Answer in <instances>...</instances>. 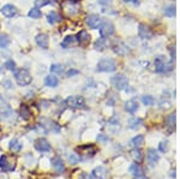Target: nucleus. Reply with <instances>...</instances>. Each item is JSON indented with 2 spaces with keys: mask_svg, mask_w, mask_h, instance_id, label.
<instances>
[{
  "mask_svg": "<svg viewBox=\"0 0 180 179\" xmlns=\"http://www.w3.org/2000/svg\"><path fill=\"white\" fill-rule=\"evenodd\" d=\"M155 71L157 73H167L173 70L172 62H169L164 55H158L155 58Z\"/></svg>",
  "mask_w": 180,
  "mask_h": 179,
  "instance_id": "f257e3e1",
  "label": "nucleus"
},
{
  "mask_svg": "<svg viewBox=\"0 0 180 179\" xmlns=\"http://www.w3.org/2000/svg\"><path fill=\"white\" fill-rule=\"evenodd\" d=\"M100 34L102 37H108L114 34V25L110 22H102L100 27Z\"/></svg>",
  "mask_w": 180,
  "mask_h": 179,
  "instance_id": "6e6552de",
  "label": "nucleus"
},
{
  "mask_svg": "<svg viewBox=\"0 0 180 179\" xmlns=\"http://www.w3.org/2000/svg\"><path fill=\"white\" fill-rule=\"evenodd\" d=\"M113 51H114V53H117L118 55H126L130 53V48L126 46L124 42H117V43H114Z\"/></svg>",
  "mask_w": 180,
  "mask_h": 179,
  "instance_id": "ddd939ff",
  "label": "nucleus"
},
{
  "mask_svg": "<svg viewBox=\"0 0 180 179\" xmlns=\"http://www.w3.org/2000/svg\"><path fill=\"white\" fill-rule=\"evenodd\" d=\"M5 67L10 71H15L16 70V62L10 59V60H7V62H5Z\"/></svg>",
  "mask_w": 180,
  "mask_h": 179,
  "instance_id": "f704fd0d",
  "label": "nucleus"
},
{
  "mask_svg": "<svg viewBox=\"0 0 180 179\" xmlns=\"http://www.w3.org/2000/svg\"><path fill=\"white\" fill-rule=\"evenodd\" d=\"M80 179H93V177H91L90 174H88V173H83V174L80 176Z\"/></svg>",
  "mask_w": 180,
  "mask_h": 179,
  "instance_id": "37998d69",
  "label": "nucleus"
},
{
  "mask_svg": "<svg viewBox=\"0 0 180 179\" xmlns=\"http://www.w3.org/2000/svg\"><path fill=\"white\" fill-rule=\"evenodd\" d=\"M158 159H160V156H158L156 150H155V149H149L148 154H147V160H148L149 165H150V166H154V165L158 161Z\"/></svg>",
  "mask_w": 180,
  "mask_h": 179,
  "instance_id": "f3484780",
  "label": "nucleus"
},
{
  "mask_svg": "<svg viewBox=\"0 0 180 179\" xmlns=\"http://www.w3.org/2000/svg\"><path fill=\"white\" fill-rule=\"evenodd\" d=\"M142 124H143V120H142L141 118H132V119L129 120V126H130V129H132V130L138 129Z\"/></svg>",
  "mask_w": 180,
  "mask_h": 179,
  "instance_id": "a878e982",
  "label": "nucleus"
},
{
  "mask_svg": "<svg viewBox=\"0 0 180 179\" xmlns=\"http://www.w3.org/2000/svg\"><path fill=\"white\" fill-rule=\"evenodd\" d=\"M52 166H53L58 172H64V170H65L63 160H61L60 157H54V159H52Z\"/></svg>",
  "mask_w": 180,
  "mask_h": 179,
  "instance_id": "4be33fe9",
  "label": "nucleus"
},
{
  "mask_svg": "<svg viewBox=\"0 0 180 179\" xmlns=\"http://www.w3.org/2000/svg\"><path fill=\"white\" fill-rule=\"evenodd\" d=\"M142 102H143V105H145V106H151V105H154V97L153 96H150V95H144V96H142Z\"/></svg>",
  "mask_w": 180,
  "mask_h": 179,
  "instance_id": "72a5a7b5",
  "label": "nucleus"
},
{
  "mask_svg": "<svg viewBox=\"0 0 180 179\" xmlns=\"http://www.w3.org/2000/svg\"><path fill=\"white\" fill-rule=\"evenodd\" d=\"M93 176L99 179H107L108 178V171L103 166H99V167H95L93 170Z\"/></svg>",
  "mask_w": 180,
  "mask_h": 179,
  "instance_id": "dca6fc26",
  "label": "nucleus"
},
{
  "mask_svg": "<svg viewBox=\"0 0 180 179\" xmlns=\"http://www.w3.org/2000/svg\"><path fill=\"white\" fill-rule=\"evenodd\" d=\"M2 105H4V100H2V97H1V96H0V107H1V106H2Z\"/></svg>",
  "mask_w": 180,
  "mask_h": 179,
  "instance_id": "a18cd8bd",
  "label": "nucleus"
},
{
  "mask_svg": "<svg viewBox=\"0 0 180 179\" xmlns=\"http://www.w3.org/2000/svg\"><path fill=\"white\" fill-rule=\"evenodd\" d=\"M48 4V0H35V5H36V7H42V6H45V5H47Z\"/></svg>",
  "mask_w": 180,
  "mask_h": 179,
  "instance_id": "e433bc0d",
  "label": "nucleus"
},
{
  "mask_svg": "<svg viewBox=\"0 0 180 179\" xmlns=\"http://www.w3.org/2000/svg\"><path fill=\"white\" fill-rule=\"evenodd\" d=\"M19 113H21V117L23 118V119H29V118L32 117L30 109H29V107H27L25 105H22V107L19 109Z\"/></svg>",
  "mask_w": 180,
  "mask_h": 179,
  "instance_id": "bb28decb",
  "label": "nucleus"
},
{
  "mask_svg": "<svg viewBox=\"0 0 180 179\" xmlns=\"http://www.w3.org/2000/svg\"><path fill=\"white\" fill-rule=\"evenodd\" d=\"M45 84H46V87H49V88H55L59 84V79L53 75H49L45 78Z\"/></svg>",
  "mask_w": 180,
  "mask_h": 179,
  "instance_id": "412c9836",
  "label": "nucleus"
},
{
  "mask_svg": "<svg viewBox=\"0 0 180 179\" xmlns=\"http://www.w3.org/2000/svg\"><path fill=\"white\" fill-rule=\"evenodd\" d=\"M129 171L131 172L132 176L133 177H136V178H141V177H143V171H142L141 166L138 164H132L130 166Z\"/></svg>",
  "mask_w": 180,
  "mask_h": 179,
  "instance_id": "6ab92c4d",
  "label": "nucleus"
},
{
  "mask_svg": "<svg viewBox=\"0 0 180 179\" xmlns=\"http://www.w3.org/2000/svg\"><path fill=\"white\" fill-rule=\"evenodd\" d=\"M69 160H70L71 164H77L79 161V156L77 155V154H71V155L69 156Z\"/></svg>",
  "mask_w": 180,
  "mask_h": 179,
  "instance_id": "c9c22d12",
  "label": "nucleus"
},
{
  "mask_svg": "<svg viewBox=\"0 0 180 179\" xmlns=\"http://www.w3.org/2000/svg\"><path fill=\"white\" fill-rule=\"evenodd\" d=\"M77 42H78L79 45H82V46H85V45H88L89 42H90V39H91V36H90V34L86 30H80L77 34Z\"/></svg>",
  "mask_w": 180,
  "mask_h": 179,
  "instance_id": "f8f14e48",
  "label": "nucleus"
},
{
  "mask_svg": "<svg viewBox=\"0 0 180 179\" xmlns=\"http://www.w3.org/2000/svg\"><path fill=\"white\" fill-rule=\"evenodd\" d=\"M51 72L53 73H58V75H61L64 72V66L60 65V64H53L51 66Z\"/></svg>",
  "mask_w": 180,
  "mask_h": 179,
  "instance_id": "473e14b6",
  "label": "nucleus"
},
{
  "mask_svg": "<svg viewBox=\"0 0 180 179\" xmlns=\"http://www.w3.org/2000/svg\"><path fill=\"white\" fill-rule=\"evenodd\" d=\"M0 168L1 171L4 172H12L15 171L16 168V164L15 162H8L7 161V156L6 155H1L0 156Z\"/></svg>",
  "mask_w": 180,
  "mask_h": 179,
  "instance_id": "1a4fd4ad",
  "label": "nucleus"
},
{
  "mask_svg": "<svg viewBox=\"0 0 180 179\" xmlns=\"http://www.w3.org/2000/svg\"><path fill=\"white\" fill-rule=\"evenodd\" d=\"M56 1H59V0H48V2H56Z\"/></svg>",
  "mask_w": 180,
  "mask_h": 179,
  "instance_id": "49530a36",
  "label": "nucleus"
},
{
  "mask_svg": "<svg viewBox=\"0 0 180 179\" xmlns=\"http://www.w3.org/2000/svg\"><path fill=\"white\" fill-rule=\"evenodd\" d=\"M99 2L102 4V5H108V4L112 2V0H99Z\"/></svg>",
  "mask_w": 180,
  "mask_h": 179,
  "instance_id": "c03bdc74",
  "label": "nucleus"
},
{
  "mask_svg": "<svg viewBox=\"0 0 180 179\" xmlns=\"http://www.w3.org/2000/svg\"><path fill=\"white\" fill-rule=\"evenodd\" d=\"M138 101L136 100V99H132V100H129V101L125 103V109L129 112V113H131V114H133V113H136L137 111H138Z\"/></svg>",
  "mask_w": 180,
  "mask_h": 179,
  "instance_id": "a211bd4d",
  "label": "nucleus"
},
{
  "mask_svg": "<svg viewBox=\"0 0 180 179\" xmlns=\"http://www.w3.org/2000/svg\"><path fill=\"white\" fill-rule=\"evenodd\" d=\"M15 79L18 86H28L32 83V75L25 69H19L15 72Z\"/></svg>",
  "mask_w": 180,
  "mask_h": 179,
  "instance_id": "20e7f679",
  "label": "nucleus"
},
{
  "mask_svg": "<svg viewBox=\"0 0 180 179\" xmlns=\"http://www.w3.org/2000/svg\"><path fill=\"white\" fill-rule=\"evenodd\" d=\"M99 72H113L117 70V62L114 59L110 58H105L101 59L97 64V69Z\"/></svg>",
  "mask_w": 180,
  "mask_h": 179,
  "instance_id": "7ed1b4c3",
  "label": "nucleus"
},
{
  "mask_svg": "<svg viewBox=\"0 0 180 179\" xmlns=\"http://www.w3.org/2000/svg\"><path fill=\"white\" fill-rule=\"evenodd\" d=\"M61 8L63 11L67 16H75L77 15L80 10L78 1H75V0H64L61 2Z\"/></svg>",
  "mask_w": 180,
  "mask_h": 179,
  "instance_id": "f03ea898",
  "label": "nucleus"
},
{
  "mask_svg": "<svg viewBox=\"0 0 180 179\" xmlns=\"http://www.w3.org/2000/svg\"><path fill=\"white\" fill-rule=\"evenodd\" d=\"M138 35H139L141 39L149 40V39H151L153 32H151V29L149 28L147 24L141 23L139 25H138Z\"/></svg>",
  "mask_w": 180,
  "mask_h": 179,
  "instance_id": "9b49d317",
  "label": "nucleus"
},
{
  "mask_svg": "<svg viewBox=\"0 0 180 179\" xmlns=\"http://www.w3.org/2000/svg\"><path fill=\"white\" fill-rule=\"evenodd\" d=\"M163 13L166 17H174L175 16V6L174 5H168L163 8Z\"/></svg>",
  "mask_w": 180,
  "mask_h": 179,
  "instance_id": "c756f323",
  "label": "nucleus"
},
{
  "mask_svg": "<svg viewBox=\"0 0 180 179\" xmlns=\"http://www.w3.org/2000/svg\"><path fill=\"white\" fill-rule=\"evenodd\" d=\"M35 41H36L37 46L41 47V48H43V49H47V48H48V45H49V39H48L47 34H39V35H36Z\"/></svg>",
  "mask_w": 180,
  "mask_h": 179,
  "instance_id": "2eb2a0df",
  "label": "nucleus"
},
{
  "mask_svg": "<svg viewBox=\"0 0 180 179\" xmlns=\"http://www.w3.org/2000/svg\"><path fill=\"white\" fill-rule=\"evenodd\" d=\"M113 87H115L118 90H126L129 88V79L124 75H115L110 79Z\"/></svg>",
  "mask_w": 180,
  "mask_h": 179,
  "instance_id": "39448f33",
  "label": "nucleus"
},
{
  "mask_svg": "<svg viewBox=\"0 0 180 179\" xmlns=\"http://www.w3.org/2000/svg\"><path fill=\"white\" fill-rule=\"evenodd\" d=\"M125 2H127V4H132V5H134V6H137V5H139V0H124Z\"/></svg>",
  "mask_w": 180,
  "mask_h": 179,
  "instance_id": "79ce46f5",
  "label": "nucleus"
},
{
  "mask_svg": "<svg viewBox=\"0 0 180 179\" xmlns=\"http://www.w3.org/2000/svg\"><path fill=\"white\" fill-rule=\"evenodd\" d=\"M47 21L49 24L59 23L61 21V16L59 15L58 12H55V11H52V12H49L47 15Z\"/></svg>",
  "mask_w": 180,
  "mask_h": 179,
  "instance_id": "aec40b11",
  "label": "nucleus"
},
{
  "mask_svg": "<svg viewBox=\"0 0 180 179\" xmlns=\"http://www.w3.org/2000/svg\"><path fill=\"white\" fill-rule=\"evenodd\" d=\"M102 18L100 17L99 15H89L86 17L85 19V23L86 25L90 28V29H97V28H100L102 24Z\"/></svg>",
  "mask_w": 180,
  "mask_h": 179,
  "instance_id": "0eeeda50",
  "label": "nucleus"
},
{
  "mask_svg": "<svg viewBox=\"0 0 180 179\" xmlns=\"http://www.w3.org/2000/svg\"><path fill=\"white\" fill-rule=\"evenodd\" d=\"M138 179H144V178H142V177H141V178H138Z\"/></svg>",
  "mask_w": 180,
  "mask_h": 179,
  "instance_id": "09e8293b",
  "label": "nucleus"
},
{
  "mask_svg": "<svg viewBox=\"0 0 180 179\" xmlns=\"http://www.w3.org/2000/svg\"><path fill=\"white\" fill-rule=\"evenodd\" d=\"M76 42H77V37L73 36V35H70V36H67V37L61 42V46H63L64 48H66V47H69L70 45H73V43H76Z\"/></svg>",
  "mask_w": 180,
  "mask_h": 179,
  "instance_id": "cd10ccee",
  "label": "nucleus"
},
{
  "mask_svg": "<svg viewBox=\"0 0 180 179\" xmlns=\"http://www.w3.org/2000/svg\"><path fill=\"white\" fill-rule=\"evenodd\" d=\"M1 70H2V65L0 64V73H1Z\"/></svg>",
  "mask_w": 180,
  "mask_h": 179,
  "instance_id": "de8ad7c7",
  "label": "nucleus"
},
{
  "mask_svg": "<svg viewBox=\"0 0 180 179\" xmlns=\"http://www.w3.org/2000/svg\"><path fill=\"white\" fill-rule=\"evenodd\" d=\"M167 148H168V147H167V142H161V143L158 144V150L162 152V153H164V152L167 150Z\"/></svg>",
  "mask_w": 180,
  "mask_h": 179,
  "instance_id": "4c0bfd02",
  "label": "nucleus"
},
{
  "mask_svg": "<svg viewBox=\"0 0 180 179\" xmlns=\"http://www.w3.org/2000/svg\"><path fill=\"white\" fill-rule=\"evenodd\" d=\"M166 125L169 129V131L172 132L175 127V113H171L168 117L166 118Z\"/></svg>",
  "mask_w": 180,
  "mask_h": 179,
  "instance_id": "5701e85b",
  "label": "nucleus"
},
{
  "mask_svg": "<svg viewBox=\"0 0 180 179\" xmlns=\"http://www.w3.org/2000/svg\"><path fill=\"white\" fill-rule=\"evenodd\" d=\"M17 12H18V10L15 5H11V4H6V5H4L2 7H1V13L5 16V17H13V16L17 15Z\"/></svg>",
  "mask_w": 180,
  "mask_h": 179,
  "instance_id": "4468645a",
  "label": "nucleus"
},
{
  "mask_svg": "<svg viewBox=\"0 0 180 179\" xmlns=\"http://www.w3.org/2000/svg\"><path fill=\"white\" fill-rule=\"evenodd\" d=\"M34 147L36 150H39L41 153H45V152H49L51 150V144L48 143V141L46 138H39V140L35 141L34 143Z\"/></svg>",
  "mask_w": 180,
  "mask_h": 179,
  "instance_id": "9d476101",
  "label": "nucleus"
},
{
  "mask_svg": "<svg viewBox=\"0 0 180 179\" xmlns=\"http://www.w3.org/2000/svg\"><path fill=\"white\" fill-rule=\"evenodd\" d=\"M97 140L102 141V142H108L109 138H108L107 136H105V135H99V136H97Z\"/></svg>",
  "mask_w": 180,
  "mask_h": 179,
  "instance_id": "a19ab883",
  "label": "nucleus"
},
{
  "mask_svg": "<svg viewBox=\"0 0 180 179\" xmlns=\"http://www.w3.org/2000/svg\"><path fill=\"white\" fill-rule=\"evenodd\" d=\"M75 1H79V0H75Z\"/></svg>",
  "mask_w": 180,
  "mask_h": 179,
  "instance_id": "8fccbe9b",
  "label": "nucleus"
},
{
  "mask_svg": "<svg viewBox=\"0 0 180 179\" xmlns=\"http://www.w3.org/2000/svg\"><path fill=\"white\" fill-rule=\"evenodd\" d=\"M132 155H133V157H134V159H137V160H141V157H142L141 150H138V149L133 150V152H132Z\"/></svg>",
  "mask_w": 180,
  "mask_h": 179,
  "instance_id": "58836bf2",
  "label": "nucleus"
},
{
  "mask_svg": "<svg viewBox=\"0 0 180 179\" xmlns=\"http://www.w3.org/2000/svg\"><path fill=\"white\" fill-rule=\"evenodd\" d=\"M28 16H29L30 18H32V19H37V18H40V17L42 16V13H41V11H40L37 7H32V10L29 11Z\"/></svg>",
  "mask_w": 180,
  "mask_h": 179,
  "instance_id": "2f4dec72",
  "label": "nucleus"
},
{
  "mask_svg": "<svg viewBox=\"0 0 180 179\" xmlns=\"http://www.w3.org/2000/svg\"><path fill=\"white\" fill-rule=\"evenodd\" d=\"M107 47V40L105 37H100L99 40H96V42L94 43V48L97 51H103Z\"/></svg>",
  "mask_w": 180,
  "mask_h": 179,
  "instance_id": "393cba45",
  "label": "nucleus"
},
{
  "mask_svg": "<svg viewBox=\"0 0 180 179\" xmlns=\"http://www.w3.org/2000/svg\"><path fill=\"white\" fill-rule=\"evenodd\" d=\"M22 147H23L22 143H21L18 140H16V138L10 142V149L13 150V152H19V150L22 149Z\"/></svg>",
  "mask_w": 180,
  "mask_h": 179,
  "instance_id": "c85d7f7f",
  "label": "nucleus"
},
{
  "mask_svg": "<svg viewBox=\"0 0 180 179\" xmlns=\"http://www.w3.org/2000/svg\"><path fill=\"white\" fill-rule=\"evenodd\" d=\"M10 42H11V40L8 39L7 35L0 34V48H6V47H8Z\"/></svg>",
  "mask_w": 180,
  "mask_h": 179,
  "instance_id": "7c9ffc66",
  "label": "nucleus"
},
{
  "mask_svg": "<svg viewBox=\"0 0 180 179\" xmlns=\"http://www.w3.org/2000/svg\"><path fill=\"white\" fill-rule=\"evenodd\" d=\"M79 71L78 70H75V69H71V70L67 71V77H72V76H76V75H78Z\"/></svg>",
  "mask_w": 180,
  "mask_h": 179,
  "instance_id": "ea45409f",
  "label": "nucleus"
},
{
  "mask_svg": "<svg viewBox=\"0 0 180 179\" xmlns=\"http://www.w3.org/2000/svg\"><path fill=\"white\" fill-rule=\"evenodd\" d=\"M65 103L71 108H82L84 107V99L82 96H70L66 99Z\"/></svg>",
  "mask_w": 180,
  "mask_h": 179,
  "instance_id": "423d86ee",
  "label": "nucleus"
},
{
  "mask_svg": "<svg viewBox=\"0 0 180 179\" xmlns=\"http://www.w3.org/2000/svg\"><path fill=\"white\" fill-rule=\"evenodd\" d=\"M131 144H132L134 148H139L144 144V136L143 135H137L136 137H133L131 141Z\"/></svg>",
  "mask_w": 180,
  "mask_h": 179,
  "instance_id": "b1692460",
  "label": "nucleus"
}]
</instances>
